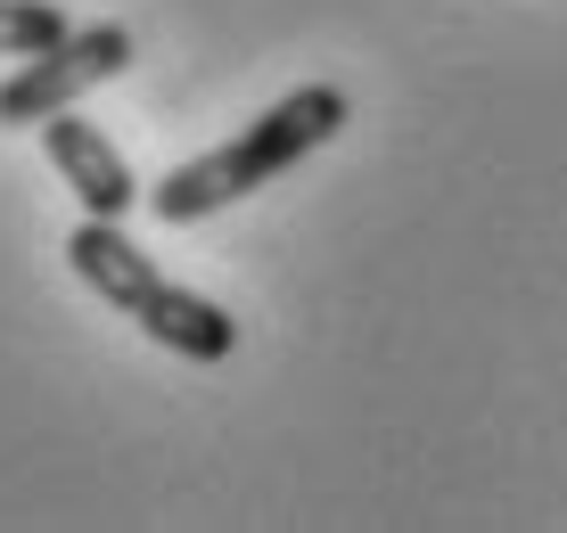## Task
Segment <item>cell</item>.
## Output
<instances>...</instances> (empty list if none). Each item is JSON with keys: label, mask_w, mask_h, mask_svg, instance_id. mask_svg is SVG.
I'll return each instance as SVG.
<instances>
[{"label": "cell", "mask_w": 567, "mask_h": 533, "mask_svg": "<svg viewBox=\"0 0 567 533\" xmlns=\"http://www.w3.org/2000/svg\"><path fill=\"white\" fill-rule=\"evenodd\" d=\"M338 132H346V91L338 83H305V91H288L280 107H264L239 140L173 165L165 181L148 189V206H156V222H206V213L239 206L247 189L280 181L288 165H305L312 148H329Z\"/></svg>", "instance_id": "obj_1"}, {"label": "cell", "mask_w": 567, "mask_h": 533, "mask_svg": "<svg viewBox=\"0 0 567 533\" xmlns=\"http://www.w3.org/2000/svg\"><path fill=\"white\" fill-rule=\"evenodd\" d=\"M124 66H132V33L124 25H83V33H66V42H50L42 58H25V66L0 83V124H50L58 107H74L83 91L115 83Z\"/></svg>", "instance_id": "obj_2"}, {"label": "cell", "mask_w": 567, "mask_h": 533, "mask_svg": "<svg viewBox=\"0 0 567 533\" xmlns=\"http://www.w3.org/2000/svg\"><path fill=\"white\" fill-rule=\"evenodd\" d=\"M42 148H50L58 181L83 197V213H107V222H124V213L141 206V181H132V165L115 156V140H107L100 124H83V115L58 107L50 124H42Z\"/></svg>", "instance_id": "obj_3"}, {"label": "cell", "mask_w": 567, "mask_h": 533, "mask_svg": "<svg viewBox=\"0 0 567 533\" xmlns=\"http://www.w3.org/2000/svg\"><path fill=\"white\" fill-rule=\"evenodd\" d=\"M66 33L74 25L58 17V0H0V58H42Z\"/></svg>", "instance_id": "obj_4"}]
</instances>
